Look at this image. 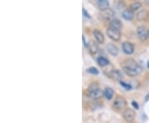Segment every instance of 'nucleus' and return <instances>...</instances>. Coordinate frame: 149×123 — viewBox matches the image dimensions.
Instances as JSON below:
<instances>
[{"label": "nucleus", "instance_id": "nucleus-23", "mask_svg": "<svg viewBox=\"0 0 149 123\" xmlns=\"http://www.w3.org/2000/svg\"><path fill=\"white\" fill-rule=\"evenodd\" d=\"M82 13H83V15H84V17H85V18H91V15L89 14V13L85 10V8H83V9H82Z\"/></svg>", "mask_w": 149, "mask_h": 123}, {"label": "nucleus", "instance_id": "nucleus-1", "mask_svg": "<svg viewBox=\"0 0 149 123\" xmlns=\"http://www.w3.org/2000/svg\"><path fill=\"white\" fill-rule=\"evenodd\" d=\"M88 94L91 98L94 99V100H98L100 99L102 96L104 95V91H102L101 89L95 84L91 85L89 89H88Z\"/></svg>", "mask_w": 149, "mask_h": 123}, {"label": "nucleus", "instance_id": "nucleus-17", "mask_svg": "<svg viewBox=\"0 0 149 123\" xmlns=\"http://www.w3.org/2000/svg\"><path fill=\"white\" fill-rule=\"evenodd\" d=\"M113 94H114V92L111 87H106L104 91V96H105L108 100H111L113 96Z\"/></svg>", "mask_w": 149, "mask_h": 123}, {"label": "nucleus", "instance_id": "nucleus-2", "mask_svg": "<svg viewBox=\"0 0 149 123\" xmlns=\"http://www.w3.org/2000/svg\"><path fill=\"white\" fill-rule=\"evenodd\" d=\"M137 35L139 40L144 42L149 38V29L145 26H139L137 28Z\"/></svg>", "mask_w": 149, "mask_h": 123}, {"label": "nucleus", "instance_id": "nucleus-25", "mask_svg": "<svg viewBox=\"0 0 149 123\" xmlns=\"http://www.w3.org/2000/svg\"><path fill=\"white\" fill-rule=\"evenodd\" d=\"M148 69H149V62L148 63Z\"/></svg>", "mask_w": 149, "mask_h": 123}, {"label": "nucleus", "instance_id": "nucleus-8", "mask_svg": "<svg viewBox=\"0 0 149 123\" xmlns=\"http://www.w3.org/2000/svg\"><path fill=\"white\" fill-rule=\"evenodd\" d=\"M122 49L124 53L130 55V54L133 53L135 48H134V45L133 43H129V42H125L122 44Z\"/></svg>", "mask_w": 149, "mask_h": 123}, {"label": "nucleus", "instance_id": "nucleus-6", "mask_svg": "<svg viewBox=\"0 0 149 123\" xmlns=\"http://www.w3.org/2000/svg\"><path fill=\"white\" fill-rule=\"evenodd\" d=\"M125 67H130V68H133V69H136L139 71L140 72H142V67L138 64V63L133 60V59H127L125 62H124V65Z\"/></svg>", "mask_w": 149, "mask_h": 123}, {"label": "nucleus", "instance_id": "nucleus-5", "mask_svg": "<svg viewBox=\"0 0 149 123\" xmlns=\"http://www.w3.org/2000/svg\"><path fill=\"white\" fill-rule=\"evenodd\" d=\"M113 16H114L113 11L112 9H109V8L101 10V13H100V17L104 21H111V19L113 18Z\"/></svg>", "mask_w": 149, "mask_h": 123}, {"label": "nucleus", "instance_id": "nucleus-13", "mask_svg": "<svg viewBox=\"0 0 149 123\" xmlns=\"http://www.w3.org/2000/svg\"><path fill=\"white\" fill-rule=\"evenodd\" d=\"M107 50H108V52L109 53L111 54L112 56L116 57L118 54V49L117 46H115L113 43H109V44L107 45Z\"/></svg>", "mask_w": 149, "mask_h": 123}, {"label": "nucleus", "instance_id": "nucleus-12", "mask_svg": "<svg viewBox=\"0 0 149 123\" xmlns=\"http://www.w3.org/2000/svg\"><path fill=\"white\" fill-rule=\"evenodd\" d=\"M122 17L123 18V19H125V20H127V21H131V20H133V18H134L133 11L131 10L130 8L123 11Z\"/></svg>", "mask_w": 149, "mask_h": 123}, {"label": "nucleus", "instance_id": "nucleus-9", "mask_svg": "<svg viewBox=\"0 0 149 123\" xmlns=\"http://www.w3.org/2000/svg\"><path fill=\"white\" fill-rule=\"evenodd\" d=\"M149 17L148 11L146 9H142V10L139 11L136 14V18L139 21H146Z\"/></svg>", "mask_w": 149, "mask_h": 123}, {"label": "nucleus", "instance_id": "nucleus-22", "mask_svg": "<svg viewBox=\"0 0 149 123\" xmlns=\"http://www.w3.org/2000/svg\"><path fill=\"white\" fill-rule=\"evenodd\" d=\"M87 72L91 73L92 75H98V74H99V71H98V69L95 68V67H94L88 68V69H87Z\"/></svg>", "mask_w": 149, "mask_h": 123}, {"label": "nucleus", "instance_id": "nucleus-11", "mask_svg": "<svg viewBox=\"0 0 149 123\" xmlns=\"http://www.w3.org/2000/svg\"><path fill=\"white\" fill-rule=\"evenodd\" d=\"M95 2L96 5L100 10H104L109 8V0H95Z\"/></svg>", "mask_w": 149, "mask_h": 123}, {"label": "nucleus", "instance_id": "nucleus-18", "mask_svg": "<svg viewBox=\"0 0 149 123\" xmlns=\"http://www.w3.org/2000/svg\"><path fill=\"white\" fill-rule=\"evenodd\" d=\"M87 48L89 49V52L92 55H95L98 52V47H97V45H96L95 43H93V42H91L90 43H88Z\"/></svg>", "mask_w": 149, "mask_h": 123}, {"label": "nucleus", "instance_id": "nucleus-24", "mask_svg": "<svg viewBox=\"0 0 149 123\" xmlns=\"http://www.w3.org/2000/svg\"><path fill=\"white\" fill-rule=\"evenodd\" d=\"M132 106L134 107V109H139V108L138 102H135V101H133V102H132Z\"/></svg>", "mask_w": 149, "mask_h": 123}, {"label": "nucleus", "instance_id": "nucleus-4", "mask_svg": "<svg viewBox=\"0 0 149 123\" xmlns=\"http://www.w3.org/2000/svg\"><path fill=\"white\" fill-rule=\"evenodd\" d=\"M126 105H127L126 100L123 97H121V96L117 97L114 100L113 103V107L114 109H116V110H122L123 108H125Z\"/></svg>", "mask_w": 149, "mask_h": 123}, {"label": "nucleus", "instance_id": "nucleus-7", "mask_svg": "<svg viewBox=\"0 0 149 123\" xmlns=\"http://www.w3.org/2000/svg\"><path fill=\"white\" fill-rule=\"evenodd\" d=\"M123 118L128 122H133L134 119H135V112H134V111H133L130 108L126 109L124 111V112H123Z\"/></svg>", "mask_w": 149, "mask_h": 123}, {"label": "nucleus", "instance_id": "nucleus-16", "mask_svg": "<svg viewBox=\"0 0 149 123\" xmlns=\"http://www.w3.org/2000/svg\"><path fill=\"white\" fill-rule=\"evenodd\" d=\"M122 27V22L119 21L118 19H112L111 21L109 22V27L115 28V29H118V30H121Z\"/></svg>", "mask_w": 149, "mask_h": 123}, {"label": "nucleus", "instance_id": "nucleus-19", "mask_svg": "<svg viewBox=\"0 0 149 123\" xmlns=\"http://www.w3.org/2000/svg\"><path fill=\"white\" fill-rule=\"evenodd\" d=\"M97 63H99V65L100 66V67H106L109 64V61L108 60L105 58H104V57H100V58H98L97 59Z\"/></svg>", "mask_w": 149, "mask_h": 123}, {"label": "nucleus", "instance_id": "nucleus-15", "mask_svg": "<svg viewBox=\"0 0 149 123\" xmlns=\"http://www.w3.org/2000/svg\"><path fill=\"white\" fill-rule=\"evenodd\" d=\"M94 36H95V38L96 41L98 42L99 43H103L104 42V34L102 33L100 30H98V29H95L94 30Z\"/></svg>", "mask_w": 149, "mask_h": 123}, {"label": "nucleus", "instance_id": "nucleus-21", "mask_svg": "<svg viewBox=\"0 0 149 123\" xmlns=\"http://www.w3.org/2000/svg\"><path fill=\"white\" fill-rule=\"evenodd\" d=\"M119 83H120V85L122 86L123 87L125 90H127V91H130V90L133 88V86H132L131 84L127 83V82H123V81H119Z\"/></svg>", "mask_w": 149, "mask_h": 123}, {"label": "nucleus", "instance_id": "nucleus-3", "mask_svg": "<svg viewBox=\"0 0 149 123\" xmlns=\"http://www.w3.org/2000/svg\"><path fill=\"white\" fill-rule=\"evenodd\" d=\"M107 34L109 36V38H111L113 41H118L121 38V32L120 30H118L115 28H112L109 27L107 30Z\"/></svg>", "mask_w": 149, "mask_h": 123}, {"label": "nucleus", "instance_id": "nucleus-20", "mask_svg": "<svg viewBox=\"0 0 149 123\" xmlns=\"http://www.w3.org/2000/svg\"><path fill=\"white\" fill-rule=\"evenodd\" d=\"M141 8H142V4L140 2H135V3H133V4H131L129 8L133 12H135V11H138L139 9H140Z\"/></svg>", "mask_w": 149, "mask_h": 123}, {"label": "nucleus", "instance_id": "nucleus-10", "mask_svg": "<svg viewBox=\"0 0 149 123\" xmlns=\"http://www.w3.org/2000/svg\"><path fill=\"white\" fill-rule=\"evenodd\" d=\"M123 70L124 73H125L126 75L129 76V77H135V76L139 75V74L141 73V72H140L139 71H138V70L133 69V68H130V67H125V66H123Z\"/></svg>", "mask_w": 149, "mask_h": 123}, {"label": "nucleus", "instance_id": "nucleus-14", "mask_svg": "<svg viewBox=\"0 0 149 123\" xmlns=\"http://www.w3.org/2000/svg\"><path fill=\"white\" fill-rule=\"evenodd\" d=\"M109 77L113 80L121 81V79L123 78V74L122 72L118 70H113L109 73Z\"/></svg>", "mask_w": 149, "mask_h": 123}]
</instances>
